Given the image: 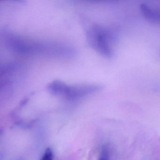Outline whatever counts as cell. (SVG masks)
Returning a JSON list of instances; mask_svg holds the SVG:
<instances>
[{
    "instance_id": "3",
    "label": "cell",
    "mask_w": 160,
    "mask_h": 160,
    "mask_svg": "<svg viewBox=\"0 0 160 160\" xmlns=\"http://www.w3.org/2000/svg\"><path fill=\"white\" fill-rule=\"evenodd\" d=\"M98 160H109L108 149L106 146H103L100 158Z\"/></svg>"
},
{
    "instance_id": "2",
    "label": "cell",
    "mask_w": 160,
    "mask_h": 160,
    "mask_svg": "<svg viewBox=\"0 0 160 160\" xmlns=\"http://www.w3.org/2000/svg\"><path fill=\"white\" fill-rule=\"evenodd\" d=\"M53 152L50 148H47L40 160H53Z\"/></svg>"
},
{
    "instance_id": "1",
    "label": "cell",
    "mask_w": 160,
    "mask_h": 160,
    "mask_svg": "<svg viewBox=\"0 0 160 160\" xmlns=\"http://www.w3.org/2000/svg\"><path fill=\"white\" fill-rule=\"evenodd\" d=\"M140 9L147 19L153 22H160V10L152 9L146 3H141Z\"/></svg>"
}]
</instances>
